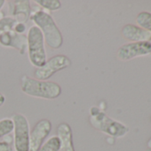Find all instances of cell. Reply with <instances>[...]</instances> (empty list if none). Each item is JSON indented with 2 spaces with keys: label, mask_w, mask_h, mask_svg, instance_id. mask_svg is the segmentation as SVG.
Here are the masks:
<instances>
[{
  "label": "cell",
  "mask_w": 151,
  "mask_h": 151,
  "mask_svg": "<svg viewBox=\"0 0 151 151\" xmlns=\"http://www.w3.org/2000/svg\"><path fill=\"white\" fill-rule=\"evenodd\" d=\"M57 137L60 139V151H76L73 143V132L70 125L60 123L57 126Z\"/></svg>",
  "instance_id": "11"
},
{
  "label": "cell",
  "mask_w": 151,
  "mask_h": 151,
  "mask_svg": "<svg viewBox=\"0 0 151 151\" xmlns=\"http://www.w3.org/2000/svg\"><path fill=\"white\" fill-rule=\"evenodd\" d=\"M52 131V123L44 118L36 123L29 133V151H37Z\"/></svg>",
  "instance_id": "8"
},
{
  "label": "cell",
  "mask_w": 151,
  "mask_h": 151,
  "mask_svg": "<svg viewBox=\"0 0 151 151\" xmlns=\"http://www.w3.org/2000/svg\"><path fill=\"white\" fill-rule=\"evenodd\" d=\"M121 33L125 39L132 42H149L151 40V34L149 32L133 24L124 26Z\"/></svg>",
  "instance_id": "9"
},
{
  "label": "cell",
  "mask_w": 151,
  "mask_h": 151,
  "mask_svg": "<svg viewBox=\"0 0 151 151\" xmlns=\"http://www.w3.org/2000/svg\"><path fill=\"white\" fill-rule=\"evenodd\" d=\"M17 23L16 20L13 17H4L0 19V35L4 32L12 31L15 24Z\"/></svg>",
  "instance_id": "16"
},
{
  "label": "cell",
  "mask_w": 151,
  "mask_h": 151,
  "mask_svg": "<svg viewBox=\"0 0 151 151\" xmlns=\"http://www.w3.org/2000/svg\"><path fill=\"white\" fill-rule=\"evenodd\" d=\"M5 3H6L5 0H0V11H1V9L3 8V6H4Z\"/></svg>",
  "instance_id": "21"
},
{
  "label": "cell",
  "mask_w": 151,
  "mask_h": 151,
  "mask_svg": "<svg viewBox=\"0 0 151 151\" xmlns=\"http://www.w3.org/2000/svg\"><path fill=\"white\" fill-rule=\"evenodd\" d=\"M136 22L139 27L144 29L151 34V14L148 12H141L136 17Z\"/></svg>",
  "instance_id": "13"
},
{
  "label": "cell",
  "mask_w": 151,
  "mask_h": 151,
  "mask_svg": "<svg viewBox=\"0 0 151 151\" xmlns=\"http://www.w3.org/2000/svg\"><path fill=\"white\" fill-rule=\"evenodd\" d=\"M60 139L57 135H53L47 139L37 151H60Z\"/></svg>",
  "instance_id": "12"
},
{
  "label": "cell",
  "mask_w": 151,
  "mask_h": 151,
  "mask_svg": "<svg viewBox=\"0 0 151 151\" xmlns=\"http://www.w3.org/2000/svg\"><path fill=\"white\" fill-rule=\"evenodd\" d=\"M14 31H7L0 35V44L4 47H13Z\"/></svg>",
  "instance_id": "17"
},
{
  "label": "cell",
  "mask_w": 151,
  "mask_h": 151,
  "mask_svg": "<svg viewBox=\"0 0 151 151\" xmlns=\"http://www.w3.org/2000/svg\"><path fill=\"white\" fill-rule=\"evenodd\" d=\"M14 131V122L12 118H3L0 120V139L10 134Z\"/></svg>",
  "instance_id": "14"
},
{
  "label": "cell",
  "mask_w": 151,
  "mask_h": 151,
  "mask_svg": "<svg viewBox=\"0 0 151 151\" xmlns=\"http://www.w3.org/2000/svg\"><path fill=\"white\" fill-rule=\"evenodd\" d=\"M71 63L72 62L68 56L58 54L50 58L42 67L37 68L34 72V76L37 80L47 81L55 73L70 67Z\"/></svg>",
  "instance_id": "6"
},
{
  "label": "cell",
  "mask_w": 151,
  "mask_h": 151,
  "mask_svg": "<svg viewBox=\"0 0 151 151\" xmlns=\"http://www.w3.org/2000/svg\"><path fill=\"white\" fill-rule=\"evenodd\" d=\"M0 151H12V145L6 140L0 141Z\"/></svg>",
  "instance_id": "19"
},
{
  "label": "cell",
  "mask_w": 151,
  "mask_h": 151,
  "mask_svg": "<svg viewBox=\"0 0 151 151\" xmlns=\"http://www.w3.org/2000/svg\"><path fill=\"white\" fill-rule=\"evenodd\" d=\"M5 101H6V97H5V95H4L3 93H0V107H2V106L4 105Z\"/></svg>",
  "instance_id": "20"
},
{
  "label": "cell",
  "mask_w": 151,
  "mask_h": 151,
  "mask_svg": "<svg viewBox=\"0 0 151 151\" xmlns=\"http://www.w3.org/2000/svg\"><path fill=\"white\" fill-rule=\"evenodd\" d=\"M27 51L32 66L38 68L47 60L45 39L41 30L37 26H31L27 32Z\"/></svg>",
  "instance_id": "4"
},
{
  "label": "cell",
  "mask_w": 151,
  "mask_h": 151,
  "mask_svg": "<svg viewBox=\"0 0 151 151\" xmlns=\"http://www.w3.org/2000/svg\"><path fill=\"white\" fill-rule=\"evenodd\" d=\"M117 58L122 61H127L138 57L151 54L150 42H132L123 45L117 50Z\"/></svg>",
  "instance_id": "7"
},
{
  "label": "cell",
  "mask_w": 151,
  "mask_h": 151,
  "mask_svg": "<svg viewBox=\"0 0 151 151\" xmlns=\"http://www.w3.org/2000/svg\"><path fill=\"white\" fill-rule=\"evenodd\" d=\"M42 32L45 43L53 50L60 49L63 44V37L53 18L43 10L34 11L29 18Z\"/></svg>",
  "instance_id": "1"
},
{
  "label": "cell",
  "mask_w": 151,
  "mask_h": 151,
  "mask_svg": "<svg viewBox=\"0 0 151 151\" xmlns=\"http://www.w3.org/2000/svg\"><path fill=\"white\" fill-rule=\"evenodd\" d=\"M26 25L25 23H22V22H17L14 28V31L17 34H20V35H23V33L26 31Z\"/></svg>",
  "instance_id": "18"
},
{
  "label": "cell",
  "mask_w": 151,
  "mask_h": 151,
  "mask_svg": "<svg viewBox=\"0 0 151 151\" xmlns=\"http://www.w3.org/2000/svg\"><path fill=\"white\" fill-rule=\"evenodd\" d=\"M147 151H151V149H147Z\"/></svg>",
  "instance_id": "22"
},
{
  "label": "cell",
  "mask_w": 151,
  "mask_h": 151,
  "mask_svg": "<svg viewBox=\"0 0 151 151\" xmlns=\"http://www.w3.org/2000/svg\"><path fill=\"white\" fill-rule=\"evenodd\" d=\"M10 3L13 4L10 6V11L16 22L25 23L30 18L31 14L30 1L16 0V1H11Z\"/></svg>",
  "instance_id": "10"
},
{
  "label": "cell",
  "mask_w": 151,
  "mask_h": 151,
  "mask_svg": "<svg viewBox=\"0 0 151 151\" xmlns=\"http://www.w3.org/2000/svg\"><path fill=\"white\" fill-rule=\"evenodd\" d=\"M21 89L23 93L45 100H54L61 94V87L52 81H42L23 76L21 82Z\"/></svg>",
  "instance_id": "2"
},
{
  "label": "cell",
  "mask_w": 151,
  "mask_h": 151,
  "mask_svg": "<svg viewBox=\"0 0 151 151\" xmlns=\"http://www.w3.org/2000/svg\"><path fill=\"white\" fill-rule=\"evenodd\" d=\"M36 4L48 11H57L61 7L60 0H37Z\"/></svg>",
  "instance_id": "15"
},
{
  "label": "cell",
  "mask_w": 151,
  "mask_h": 151,
  "mask_svg": "<svg viewBox=\"0 0 151 151\" xmlns=\"http://www.w3.org/2000/svg\"><path fill=\"white\" fill-rule=\"evenodd\" d=\"M89 121L93 128L112 137L120 138L128 132L127 126L112 119L96 107L91 108Z\"/></svg>",
  "instance_id": "3"
},
{
  "label": "cell",
  "mask_w": 151,
  "mask_h": 151,
  "mask_svg": "<svg viewBox=\"0 0 151 151\" xmlns=\"http://www.w3.org/2000/svg\"><path fill=\"white\" fill-rule=\"evenodd\" d=\"M14 122V147L15 151H29V123L27 117L15 113L12 116Z\"/></svg>",
  "instance_id": "5"
}]
</instances>
